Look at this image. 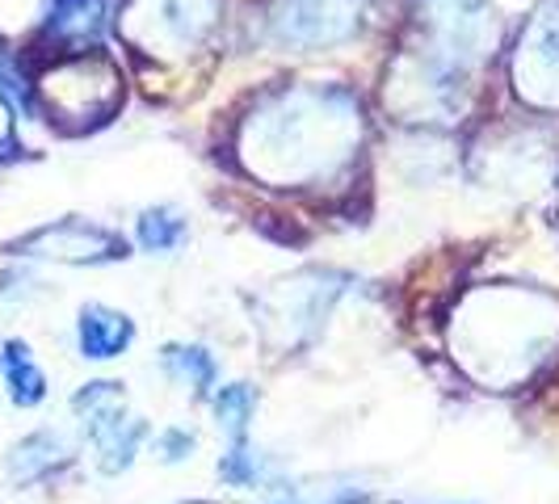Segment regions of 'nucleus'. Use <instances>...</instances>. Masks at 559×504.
<instances>
[{"mask_svg":"<svg viewBox=\"0 0 559 504\" xmlns=\"http://www.w3.org/2000/svg\"><path fill=\"white\" fill-rule=\"evenodd\" d=\"M43 110L51 113V122L68 127V131H84L88 122H106L118 106V72L110 59L93 51H68V56L51 63L38 84H34Z\"/></svg>","mask_w":559,"mask_h":504,"instance_id":"nucleus-1","label":"nucleus"},{"mask_svg":"<svg viewBox=\"0 0 559 504\" xmlns=\"http://www.w3.org/2000/svg\"><path fill=\"white\" fill-rule=\"evenodd\" d=\"M72 412H76L84 437H88V446H93L97 471H102V476H122V471H131L143 437H147V424L127 412L122 383H114V379L84 383L81 392L72 395Z\"/></svg>","mask_w":559,"mask_h":504,"instance_id":"nucleus-2","label":"nucleus"},{"mask_svg":"<svg viewBox=\"0 0 559 504\" xmlns=\"http://www.w3.org/2000/svg\"><path fill=\"white\" fill-rule=\"evenodd\" d=\"M9 252L13 256H34V261H59V265H110V261L131 256L122 236H114L110 227L76 219V215L34 227L22 240H13Z\"/></svg>","mask_w":559,"mask_h":504,"instance_id":"nucleus-3","label":"nucleus"},{"mask_svg":"<svg viewBox=\"0 0 559 504\" xmlns=\"http://www.w3.org/2000/svg\"><path fill=\"white\" fill-rule=\"evenodd\" d=\"M362 26V4L358 0H282L274 13V34L286 47H336L349 43Z\"/></svg>","mask_w":559,"mask_h":504,"instance_id":"nucleus-4","label":"nucleus"},{"mask_svg":"<svg viewBox=\"0 0 559 504\" xmlns=\"http://www.w3.org/2000/svg\"><path fill=\"white\" fill-rule=\"evenodd\" d=\"M110 26V0H47L43 9V38L68 51H93Z\"/></svg>","mask_w":559,"mask_h":504,"instance_id":"nucleus-5","label":"nucleus"},{"mask_svg":"<svg viewBox=\"0 0 559 504\" xmlns=\"http://www.w3.org/2000/svg\"><path fill=\"white\" fill-rule=\"evenodd\" d=\"M72 458H76V449H72V442L59 429H34L22 442L9 446V454H4V476H9L13 488H34V483L56 479Z\"/></svg>","mask_w":559,"mask_h":504,"instance_id":"nucleus-6","label":"nucleus"},{"mask_svg":"<svg viewBox=\"0 0 559 504\" xmlns=\"http://www.w3.org/2000/svg\"><path fill=\"white\" fill-rule=\"evenodd\" d=\"M135 345V320L106 303H84L76 311V349L84 362H114Z\"/></svg>","mask_w":559,"mask_h":504,"instance_id":"nucleus-7","label":"nucleus"},{"mask_svg":"<svg viewBox=\"0 0 559 504\" xmlns=\"http://www.w3.org/2000/svg\"><path fill=\"white\" fill-rule=\"evenodd\" d=\"M0 383H4V395H9L13 408H38L51 395L47 370L38 365L34 349L22 336H4L0 340Z\"/></svg>","mask_w":559,"mask_h":504,"instance_id":"nucleus-8","label":"nucleus"},{"mask_svg":"<svg viewBox=\"0 0 559 504\" xmlns=\"http://www.w3.org/2000/svg\"><path fill=\"white\" fill-rule=\"evenodd\" d=\"M152 13H160L156 26L160 38L177 47H194L219 22V0H152Z\"/></svg>","mask_w":559,"mask_h":504,"instance_id":"nucleus-9","label":"nucleus"},{"mask_svg":"<svg viewBox=\"0 0 559 504\" xmlns=\"http://www.w3.org/2000/svg\"><path fill=\"white\" fill-rule=\"evenodd\" d=\"M160 370H165L168 383H177V387L194 395H211V387L219 383V362L202 345H165L160 349Z\"/></svg>","mask_w":559,"mask_h":504,"instance_id":"nucleus-10","label":"nucleus"},{"mask_svg":"<svg viewBox=\"0 0 559 504\" xmlns=\"http://www.w3.org/2000/svg\"><path fill=\"white\" fill-rule=\"evenodd\" d=\"M135 240L152 256H173V252L190 240V219L177 206H147L140 219H135Z\"/></svg>","mask_w":559,"mask_h":504,"instance_id":"nucleus-11","label":"nucleus"},{"mask_svg":"<svg viewBox=\"0 0 559 504\" xmlns=\"http://www.w3.org/2000/svg\"><path fill=\"white\" fill-rule=\"evenodd\" d=\"M211 408H215V424L224 429L231 442H240L249 433L252 412H257V395H252L249 383H227L211 395Z\"/></svg>","mask_w":559,"mask_h":504,"instance_id":"nucleus-12","label":"nucleus"},{"mask_svg":"<svg viewBox=\"0 0 559 504\" xmlns=\"http://www.w3.org/2000/svg\"><path fill=\"white\" fill-rule=\"evenodd\" d=\"M270 476H274L270 471V458L261 449H252L245 437L231 442V449L219 458V479H224L227 488H265Z\"/></svg>","mask_w":559,"mask_h":504,"instance_id":"nucleus-13","label":"nucleus"},{"mask_svg":"<svg viewBox=\"0 0 559 504\" xmlns=\"http://www.w3.org/2000/svg\"><path fill=\"white\" fill-rule=\"evenodd\" d=\"M194 449H198V437L186 424H168V429H160V433L152 437V454H156L165 467H181L186 458H194Z\"/></svg>","mask_w":559,"mask_h":504,"instance_id":"nucleus-14","label":"nucleus"},{"mask_svg":"<svg viewBox=\"0 0 559 504\" xmlns=\"http://www.w3.org/2000/svg\"><path fill=\"white\" fill-rule=\"evenodd\" d=\"M534 51H559V29L547 26V22H538V47H534Z\"/></svg>","mask_w":559,"mask_h":504,"instance_id":"nucleus-15","label":"nucleus"},{"mask_svg":"<svg viewBox=\"0 0 559 504\" xmlns=\"http://www.w3.org/2000/svg\"><path fill=\"white\" fill-rule=\"evenodd\" d=\"M9 131H13V106H9V97L0 93V143L9 140Z\"/></svg>","mask_w":559,"mask_h":504,"instance_id":"nucleus-16","label":"nucleus"}]
</instances>
